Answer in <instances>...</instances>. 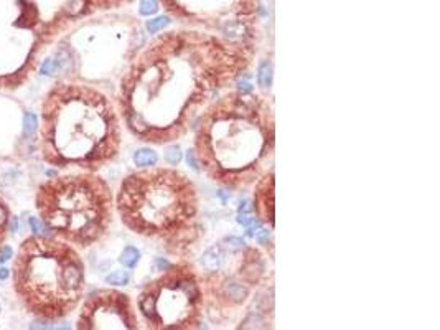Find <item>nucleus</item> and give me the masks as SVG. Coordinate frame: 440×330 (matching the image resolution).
<instances>
[{
  "instance_id": "nucleus-23",
  "label": "nucleus",
  "mask_w": 440,
  "mask_h": 330,
  "mask_svg": "<svg viewBox=\"0 0 440 330\" xmlns=\"http://www.w3.org/2000/svg\"><path fill=\"white\" fill-rule=\"evenodd\" d=\"M256 239H257V243L266 245V243H267V239H269V231H267V230H261V231H257V233H256Z\"/></svg>"
},
{
  "instance_id": "nucleus-2",
  "label": "nucleus",
  "mask_w": 440,
  "mask_h": 330,
  "mask_svg": "<svg viewBox=\"0 0 440 330\" xmlns=\"http://www.w3.org/2000/svg\"><path fill=\"white\" fill-rule=\"evenodd\" d=\"M193 131L200 170L216 185L239 192L274 170V111L261 94L238 89L221 94Z\"/></svg>"
},
{
  "instance_id": "nucleus-8",
  "label": "nucleus",
  "mask_w": 440,
  "mask_h": 330,
  "mask_svg": "<svg viewBox=\"0 0 440 330\" xmlns=\"http://www.w3.org/2000/svg\"><path fill=\"white\" fill-rule=\"evenodd\" d=\"M147 328H198L205 309L200 276L190 262H177L142 289L137 301Z\"/></svg>"
},
{
  "instance_id": "nucleus-13",
  "label": "nucleus",
  "mask_w": 440,
  "mask_h": 330,
  "mask_svg": "<svg viewBox=\"0 0 440 330\" xmlns=\"http://www.w3.org/2000/svg\"><path fill=\"white\" fill-rule=\"evenodd\" d=\"M159 156L157 152H153L152 149H139L134 154V164L140 167V168H147L157 164Z\"/></svg>"
},
{
  "instance_id": "nucleus-12",
  "label": "nucleus",
  "mask_w": 440,
  "mask_h": 330,
  "mask_svg": "<svg viewBox=\"0 0 440 330\" xmlns=\"http://www.w3.org/2000/svg\"><path fill=\"white\" fill-rule=\"evenodd\" d=\"M10 230V210L7 206L5 200L0 197V248L5 245L7 236Z\"/></svg>"
},
{
  "instance_id": "nucleus-10",
  "label": "nucleus",
  "mask_w": 440,
  "mask_h": 330,
  "mask_svg": "<svg viewBox=\"0 0 440 330\" xmlns=\"http://www.w3.org/2000/svg\"><path fill=\"white\" fill-rule=\"evenodd\" d=\"M253 210L262 223L274 228V170L256 182Z\"/></svg>"
},
{
  "instance_id": "nucleus-5",
  "label": "nucleus",
  "mask_w": 440,
  "mask_h": 330,
  "mask_svg": "<svg viewBox=\"0 0 440 330\" xmlns=\"http://www.w3.org/2000/svg\"><path fill=\"white\" fill-rule=\"evenodd\" d=\"M119 2L122 0H0V91L26 84L65 33Z\"/></svg>"
},
{
  "instance_id": "nucleus-4",
  "label": "nucleus",
  "mask_w": 440,
  "mask_h": 330,
  "mask_svg": "<svg viewBox=\"0 0 440 330\" xmlns=\"http://www.w3.org/2000/svg\"><path fill=\"white\" fill-rule=\"evenodd\" d=\"M116 208L132 233L183 254L200 239V197L192 180L177 168L147 167L119 187Z\"/></svg>"
},
{
  "instance_id": "nucleus-9",
  "label": "nucleus",
  "mask_w": 440,
  "mask_h": 330,
  "mask_svg": "<svg viewBox=\"0 0 440 330\" xmlns=\"http://www.w3.org/2000/svg\"><path fill=\"white\" fill-rule=\"evenodd\" d=\"M139 319L127 294L99 289L86 297L78 317V330H137Z\"/></svg>"
},
{
  "instance_id": "nucleus-15",
  "label": "nucleus",
  "mask_w": 440,
  "mask_h": 330,
  "mask_svg": "<svg viewBox=\"0 0 440 330\" xmlns=\"http://www.w3.org/2000/svg\"><path fill=\"white\" fill-rule=\"evenodd\" d=\"M139 258H140V253L135 249L134 246H127L122 254H120V264H124L125 267H135L139 262Z\"/></svg>"
},
{
  "instance_id": "nucleus-11",
  "label": "nucleus",
  "mask_w": 440,
  "mask_h": 330,
  "mask_svg": "<svg viewBox=\"0 0 440 330\" xmlns=\"http://www.w3.org/2000/svg\"><path fill=\"white\" fill-rule=\"evenodd\" d=\"M225 258H226L225 246L216 245V246H211L205 251V254H203V258H201V264L209 273L218 271V269L223 266V262H225Z\"/></svg>"
},
{
  "instance_id": "nucleus-6",
  "label": "nucleus",
  "mask_w": 440,
  "mask_h": 330,
  "mask_svg": "<svg viewBox=\"0 0 440 330\" xmlns=\"http://www.w3.org/2000/svg\"><path fill=\"white\" fill-rule=\"evenodd\" d=\"M84 271V262L73 245L35 234L22 241L13 259V291L32 315L59 320L83 299Z\"/></svg>"
},
{
  "instance_id": "nucleus-14",
  "label": "nucleus",
  "mask_w": 440,
  "mask_h": 330,
  "mask_svg": "<svg viewBox=\"0 0 440 330\" xmlns=\"http://www.w3.org/2000/svg\"><path fill=\"white\" fill-rule=\"evenodd\" d=\"M257 83L261 87L267 89L272 84V63L266 59L259 65V70H257Z\"/></svg>"
},
{
  "instance_id": "nucleus-20",
  "label": "nucleus",
  "mask_w": 440,
  "mask_h": 330,
  "mask_svg": "<svg viewBox=\"0 0 440 330\" xmlns=\"http://www.w3.org/2000/svg\"><path fill=\"white\" fill-rule=\"evenodd\" d=\"M165 160L170 165H178L181 162V151L178 145H170L165 151Z\"/></svg>"
},
{
  "instance_id": "nucleus-1",
  "label": "nucleus",
  "mask_w": 440,
  "mask_h": 330,
  "mask_svg": "<svg viewBox=\"0 0 440 330\" xmlns=\"http://www.w3.org/2000/svg\"><path fill=\"white\" fill-rule=\"evenodd\" d=\"M254 48L203 32H168L140 48L120 76L117 107L140 142L183 139L206 107L242 76Z\"/></svg>"
},
{
  "instance_id": "nucleus-22",
  "label": "nucleus",
  "mask_w": 440,
  "mask_h": 330,
  "mask_svg": "<svg viewBox=\"0 0 440 330\" xmlns=\"http://www.w3.org/2000/svg\"><path fill=\"white\" fill-rule=\"evenodd\" d=\"M12 258V249L9 248V246H2L0 248V262H5V261H9Z\"/></svg>"
},
{
  "instance_id": "nucleus-26",
  "label": "nucleus",
  "mask_w": 440,
  "mask_h": 330,
  "mask_svg": "<svg viewBox=\"0 0 440 330\" xmlns=\"http://www.w3.org/2000/svg\"><path fill=\"white\" fill-rule=\"evenodd\" d=\"M9 274H10V271L7 267H0V279H7L9 278Z\"/></svg>"
},
{
  "instance_id": "nucleus-21",
  "label": "nucleus",
  "mask_w": 440,
  "mask_h": 330,
  "mask_svg": "<svg viewBox=\"0 0 440 330\" xmlns=\"http://www.w3.org/2000/svg\"><path fill=\"white\" fill-rule=\"evenodd\" d=\"M186 162H188V165H192V168H193V170L200 172V165H198V160H196V157H195V152H193V149L186 152Z\"/></svg>"
},
{
  "instance_id": "nucleus-24",
  "label": "nucleus",
  "mask_w": 440,
  "mask_h": 330,
  "mask_svg": "<svg viewBox=\"0 0 440 330\" xmlns=\"http://www.w3.org/2000/svg\"><path fill=\"white\" fill-rule=\"evenodd\" d=\"M238 91H242V93H251L253 91V84L247 83V81H239L238 83Z\"/></svg>"
},
{
  "instance_id": "nucleus-7",
  "label": "nucleus",
  "mask_w": 440,
  "mask_h": 330,
  "mask_svg": "<svg viewBox=\"0 0 440 330\" xmlns=\"http://www.w3.org/2000/svg\"><path fill=\"white\" fill-rule=\"evenodd\" d=\"M40 220L53 236L78 248L103 239L112 225L114 197L96 172L58 175L45 180L35 195Z\"/></svg>"
},
{
  "instance_id": "nucleus-18",
  "label": "nucleus",
  "mask_w": 440,
  "mask_h": 330,
  "mask_svg": "<svg viewBox=\"0 0 440 330\" xmlns=\"http://www.w3.org/2000/svg\"><path fill=\"white\" fill-rule=\"evenodd\" d=\"M157 10H159L157 0H140V5H139L140 15H144V17L153 15V13H157Z\"/></svg>"
},
{
  "instance_id": "nucleus-16",
  "label": "nucleus",
  "mask_w": 440,
  "mask_h": 330,
  "mask_svg": "<svg viewBox=\"0 0 440 330\" xmlns=\"http://www.w3.org/2000/svg\"><path fill=\"white\" fill-rule=\"evenodd\" d=\"M131 281V274L127 271H114L106 278V282L111 286H125Z\"/></svg>"
},
{
  "instance_id": "nucleus-19",
  "label": "nucleus",
  "mask_w": 440,
  "mask_h": 330,
  "mask_svg": "<svg viewBox=\"0 0 440 330\" xmlns=\"http://www.w3.org/2000/svg\"><path fill=\"white\" fill-rule=\"evenodd\" d=\"M23 124H25V134L26 136H33L38 129V117L35 114L26 112L23 116Z\"/></svg>"
},
{
  "instance_id": "nucleus-3",
  "label": "nucleus",
  "mask_w": 440,
  "mask_h": 330,
  "mask_svg": "<svg viewBox=\"0 0 440 330\" xmlns=\"http://www.w3.org/2000/svg\"><path fill=\"white\" fill-rule=\"evenodd\" d=\"M40 152L59 170L98 172L120 152L116 106L89 84L58 83L46 93L40 114Z\"/></svg>"
},
{
  "instance_id": "nucleus-17",
  "label": "nucleus",
  "mask_w": 440,
  "mask_h": 330,
  "mask_svg": "<svg viewBox=\"0 0 440 330\" xmlns=\"http://www.w3.org/2000/svg\"><path fill=\"white\" fill-rule=\"evenodd\" d=\"M168 25H170V18L162 15V17H157L153 20H148L147 25H145V28H147L148 33H159L160 30L167 28Z\"/></svg>"
},
{
  "instance_id": "nucleus-25",
  "label": "nucleus",
  "mask_w": 440,
  "mask_h": 330,
  "mask_svg": "<svg viewBox=\"0 0 440 330\" xmlns=\"http://www.w3.org/2000/svg\"><path fill=\"white\" fill-rule=\"evenodd\" d=\"M30 225H32V230L35 231V233H40V231H42V225H40L35 218H30Z\"/></svg>"
}]
</instances>
